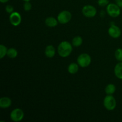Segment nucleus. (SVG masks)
I'll use <instances>...</instances> for the list:
<instances>
[{
    "mask_svg": "<svg viewBox=\"0 0 122 122\" xmlns=\"http://www.w3.org/2000/svg\"><path fill=\"white\" fill-rule=\"evenodd\" d=\"M72 44L68 41L61 42L58 46V53L61 57L66 58L69 57L73 50Z\"/></svg>",
    "mask_w": 122,
    "mask_h": 122,
    "instance_id": "obj_1",
    "label": "nucleus"
},
{
    "mask_svg": "<svg viewBox=\"0 0 122 122\" xmlns=\"http://www.w3.org/2000/svg\"><path fill=\"white\" fill-rule=\"evenodd\" d=\"M103 104L107 110L112 111L116 107V100L112 95H107L104 99Z\"/></svg>",
    "mask_w": 122,
    "mask_h": 122,
    "instance_id": "obj_2",
    "label": "nucleus"
},
{
    "mask_svg": "<svg viewBox=\"0 0 122 122\" xmlns=\"http://www.w3.org/2000/svg\"><path fill=\"white\" fill-rule=\"evenodd\" d=\"M77 62L79 66H81V67H87L91 63V57L88 54H81L77 57Z\"/></svg>",
    "mask_w": 122,
    "mask_h": 122,
    "instance_id": "obj_3",
    "label": "nucleus"
},
{
    "mask_svg": "<svg viewBox=\"0 0 122 122\" xmlns=\"http://www.w3.org/2000/svg\"><path fill=\"white\" fill-rule=\"evenodd\" d=\"M106 10L107 14L112 17H117L120 14V7L117 4L109 3Z\"/></svg>",
    "mask_w": 122,
    "mask_h": 122,
    "instance_id": "obj_4",
    "label": "nucleus"
},
{
    "mask_svg": "<svg viewBox=\"0 0 122 122\" xmlns=\"http://www.w3.org/2000/svg\"><path fill=\"white\" fill-rule=\"evenodd\" d=\"M72 15L69 11L64 10L61 11L57 15V20L58 23L62 25L67 24L71 20Z\"/></svg>",
    "mask_w": 122,
    "mask_h": 122,
    "instance_id": "obj_5",
    "label": "nucleus"
},
{
    "mask_svg": "<svg viewBox=\"0 0 122 122\" xmlns=\"http://www.w3.org/2000/svg\"><path fill=\"white\" fill-rule=\"evenodd\" d=\"M82 12L85 17L88 18H92L97 14V9L91 5H86L82 8Z\"/></svg>",
    "mask_w": 122,
    "mask_h": 122,
    "instance_id": "obj_6",
    "label": "nucleus"
},
{
    "mask_svg": "<svg viewBox=\"0 0 122 122\" xmlns=\"http://www.w3.org/2000/svg\"><path fill=\"white\" fill-rule=\"evenodd\" d=\"M24 112L19 108L13 110L10 113V118L12 121L14 122H19L21 121L24 117Z\"/></svg>",
    "mask_w": 122,
    "mask_h": 122,
    "instance_id": "obj_7",
    "label": "nucleus"
},
{
    "mask_svg": "<svg viewBox=\"0 0 122 122\" xmlns=\"http://www.w3.org/2000/svg\"><path fill=\"white\" fill-rule=\"evenodd\" d=\"M9 20L10 22L13 26H17L21 22V15L18 12L14 11L11 14H10Z\"/></svg>",
    "mask_w": 122,
    "mask_h": 122,
    "instance_id": "obj_8",
    "label": "nucleus"
},
{
    "mask_svg": "<svg viewBox=\"0 0 122 122\" xmlns=\"http://www.w3.org/2000/svg\"><path fill=\"white\" fill-rule=\"evenodd\" d=\"M108 33L110 36L116 39V38H119L121 36L122 32L120 29L117 26L113 25H112L108 29Z\"/></svg>",
    "mask_w": 122,
    "mask_h": 122,
    "instance_id": "obj_9",
    "label": "nucleus"
},
{
    "mask_svg": "<svg viewBox=\"0 0 122 122\" xmlns=\"http://www.w3.org/2000/svg\"><path fill=\"white\" fill-rule=\"evenodd\" d=\"M11 100L9 97H4L0 99V107L1 108H8L11 105Z\"/></svg>",
    "mask_w": 122,
    "mask_h": 122,
    "instance_id": "obj_10",
    "label": "nucleus"
},
{
    "mask_svg": "<svg viewBox=\"0 0 122 122\" xmlns=\"http://www.w3.org/2000/svg\"><path fill=\"white\" fill-rule=\"evenodd\" d=\"M45 54L48 58H52L56 55V49L52 45L46 46L45 50Z\"/></svg>",
    "mask_w": 122,
    "mask_h": 122,
    "instance_id": "obj_11",
    "label": "nucleus"
},
{
    "mask_svg": "<svg viewBox=\"0 0 122 122\" xmlns=\"http://www.w3.org/2000/svg\"><path fill=\"white\" fill-rule=\"evenodd\" d=\"M45 23L48 27H54L57 26L58 23V21L57 19H56L53 17H48L45 19Z\"/></svg>",
    "mask_w": 122,
    "mask_h": 122,
    "instance_id": "obj_12",
    "label": "nucleus"
},
{
    "mask_svg": "<svg viewBox=\"0 0 122 122\" xmlns=\"http://www.w3.org/2000/svg\"><path fill=\"white\" fill-rule=\"evenodd\" d=\"M114 75L119 79H122V61H120L116 65L114 70Z\"/></svg>",
    "mask_w": 122,
    "mask_h": 122,
    "instance_id": "obj_13",
    "label": "nucleus"
},
{
    "mask_svg": "<svg viewBox=\"0 0 122 122\" xmlns=\"http://www.w3.org/2000/svg\"><path fill=\"white\" fill-rule=\"evenodd\" d=\"M67 70L69 73L71 74V75L76 74L79 70V64L75 63H70L68 66Z\"/></svg>",
    "mask_w": 122,
    "mask_h": 122,
    "instance_id": "obj_14",
    "label": "nucleus"
},
{
    "mask_svg": "<svg viewBox=\"0 0 122 122\" xmlns=\"http://www.w3.org/2000/svg\"><path fill=\"white\" fill-rule=\"evenodd\" d=\"M82 43H83V39L80 36H75L73 39L72 42H71L72 45L73 46H75V47H79V46H80L82 45Z\"/></svg>",
    "mask_w": 122,
    "mask_h": 122,
    "instance_id": "obj_15",
    "label": "nucleus"
},
{
    "mask_svg": "<svg viewBox=\"0 0 122 122\" xmlns=\"http://www.w3.org/2000/svg\"><path fill=\"white\" fill-rule=\"evenodd\" d=\"M116 86L114 84L110 83L105 88V92L107 95H113L116 91Z\"/></svg>",
    "mask_w": 122,
    "mask_h": 122,
    "instance_id": "obj_16",
    "label": "nucleus"
},
{
    "mask_svg": "<svg viewBox=\"0 0 122 122\" xmlns=\"http://www.w3.org/2000/svg\"><path fill=\"white\" fill-rule=\"evenodd\" d=\"M17 55L18 52L16 49L14 48H10L8 49L7 53V56H8V57L10 58H14L17 56Z\"/></svg>",
    "mask_w": 122,
    "mask_h": 122,
    "instance_id": "obj_17",
    "label": "nucleus"
},
{
    "mask_svg": "<svg viewBox=\"0 0 122 122\" xmlns=\"http://www.w3.org/2000/svg\"><path fill=\"white\" fill-rule=\"evenodd\" d=\"M7 51H8V49L5 45L2 44L0 45V58L1 59L3 58L7 55Z\"/></svg>",
    "mask_w": 122,
    "mask_h": 122,
    "instance_id": "obj_18",
    "label": "nucleus"
},
{
    "mask_svg": "<svg viewBox=\"0 0 122 122\" xmlns=\"http://www.w3.org/2000/svg\"><path fill=\"white\" fill-rule=\"evenodd\" d=\"M116 58L119 62L122 61V49L118 48L116 50L115 53H114Z\"/></svg>",
    "mask_w": 122,
    "mask_h": 122,
    "instance_id": "obj_19",
    "label": "nucleus"
},
{
    "mask_svg": "<svg viewBox=\"0 0 122 122\" xmlns=\"http://www.w3.org/2000/svg\"><path fill=\"white\" fill-rule=\"evenodd\" d=\"M98 4L100 7H105L109 4L108 0H98Z\"/></svg>",
    "mask_w": 122,
    "mask_h": 122,
    "instance_id": "obj_20",
    "label": "nucleus"
},
{
    "mask_svg": "<svg viewBox=\"0 0 122 122\" xmlns=\"http://www.w3.org/2000/svg\"><path fill=\"white\" fill-rule=\"evenodd\" d=\"M32 5L31 3L29 2H25L23 4V8L26 11H29L32 9Z\"/></svg>",
    "mask_w": 122,
    "mask_h": 122,
    "instance_id": "obj_21",
    "label": "nucleus"
},
{
    "mask_svg": "<svg viewBox=\"0 0 122 122\" xmlns=\"http://www.w3.org/2000/svg\"><path fill=\"white\" fill-rule=\"evenodd\" d=\"M5 10L7 13L10 14L14 12V7L11 5H7L5 7Z\"/></svg>",
    "mask_w": 122,
    "mask_h": 122,
    "instance_id": "obj_22",
    "label": "nucleus"
},
{
    "mask_svg": "<svg viewBox=\"0 0 122 122\" xmlns=\"http://www.w3.org/2000/svg\"><path fill=\"white\" fill-rule=\"evenodd\" d=\"M116 2L120 8H122V0H116Z\"/></svg>",
    "mask_w": 122,
    "mask_h": 122,
    "instance_id": "obj_23",
    "label": "nucleus"
},
{
    "mask_svg": "<svg viewBox=\"0 0 122 122\" xmlns=\"http://www.w3.org/2000/svg\"><path fill=\"white\" fill-rule=\"evenodd\" d=\"M9 0H0V2L1 3H5V2H7Z\"/></svg>",
    "mask_w": 122,
    "mask_h": 122,
    "instance_id": "obj_24",
    "label": "nucleus"
},
{
    "mask_svg": "<svg viewBox=\"0 0 122 122\" xmlns=\"http://www.w3.org/2000/svg\"><path fill=\"white\" fill-rule=\"evenodd\" d=\"M23 1H25V2H29L30 1H31V0H23Z\"/></svg>",
    "mask_w": 122,
    "mask_h": 122,
    "instance_id": "obj_25",
    "label": "nucleus"
}]
</instances>
